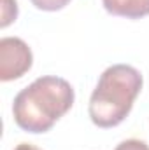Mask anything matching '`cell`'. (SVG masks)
I'll list each match as a JSON object with an SVG mask.
<instances>
[{"instance_id": "obj_6", "label": "cell", "mask_w": 149, "mask_h": 150, "mask_svg": "<svg viewBox=\"0 0 149 150\" xmlns=\"http://www.w3.org/2000/svg\"><path fill=\"white\" fill-rule=\"evenodd\" d=\"M39 11H47V12H54L63 9L70 0H30Z\"/></svg>"}, {"instance_id": "obj_3", "label": "cell", "mask_w": 149, "mask_h": 150, "mask_svg": "<svg viewBox=\"0 0 149 150\" xmlns=\"http://www.w3.org/2000/svg\"><path fill=\"white\" fill-rule=\"evenodd\" d=\"M34 54L25 40L4 37L0 40V80H16L32 68Z\"/></svg>"}, {"instance_id": "obj_7", "label": "cell", "mask_w": 149, "mask_h": 150, "mask_svg": "<svg viewBox=\"0 0 149 150\" xmlns=\"http://www.w3.org/2000/svg\"><path fill=\"white\" fill-rule=\"evenodd\" d=\"M114 150H149V145L140 140H125Z\"/></svg>"}, {"instance_id": "obj_4", "label": "cell", "mask_w": 149, "mask_h": 150, "mask_svg": "<svg viewBox=\"0 0 149 150\" xmlns=\"http://www.w3.org/2000/svg\"><path fill=\"white\" fill-rule=\"evenodd\" d=\"M105 11L112 16L140 19L149 16V0H102Z\"/></svg>"}, {"instance_id": "obj_1", "label": "cell", "mask_w": 149, "mask_h": 150, "mask_svg": "<svg viewBox=\"0 0 149 150\" xmlns=\"http://www.w3.org/2000/svg\"><path fill=\"white\" fill-rule=\"evenodd\" d=\"M74 98V87L65 79L44 75L16 94L12 115L23 131L46 133L72 108Z\"/></svg>"}, {"instance_id": "obj_5", "label": "cell", "mask_w": 149, "mask_h": 150, "mask_svg": "<svg viewBox=\"0 0 149 150\" xmlns=\"http://www.w3.org/2000/svg\"><path fill=\"white\" fill-rule=\"evenodd\" d=\"M18 18V4L16 0H2V21L0 26L7 28L12 21H16Z\"/></svg>"}, {"instance_id": "obj_2", "label": "cell", "mask_w": 149, "mask_h": 150, "mask_svg": "<svg viewBox=\"0 0 149 150\" xmlns=\"http://www.w3.org/2000/svg\"><path fill=\"white\" fill-rule=\"evenodd\" d=\"M142 75L130 65H112L100 75L91 93L88 112L98 127H116L132 112L133 101L140 94Z\"/></svg>"}, {"instance_id": "obj_8", "label": "cell", "mask_w": 149, "mask_h": 150, "mask_svg": "<svg viewBox=\"0 0 149 150\" xmlns=\"http://www.w3.org/2000/svg\"><path fill=\"white\" fill-rule=\"evenodd\" d=\"M14 150H40V149H37V147L32 145V143H19Z\"/></svg>"}]
</instances>
